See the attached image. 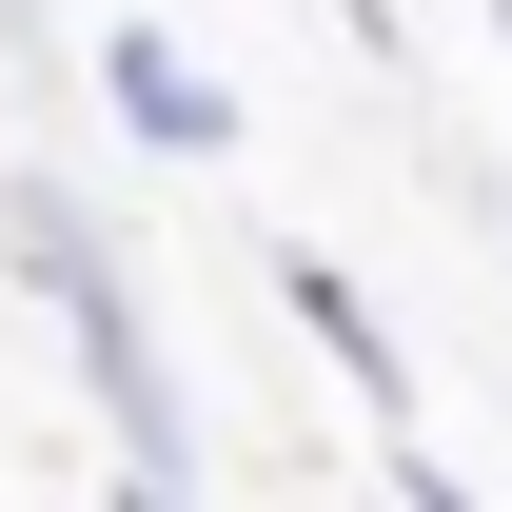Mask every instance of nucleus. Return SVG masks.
I'll list each match as a JSON object with an SVG mask.
<instances>
[{"label":"nucleus","mask_w":512,"mask_h":512,"mask_svg":"<svg viewBox=\"0 0 512 512\" xmlns=\"http://www.w3.org/2000/svg\"><path fill=\"white\" fill-rule=\"evenodd\" d=\"M99 99H119V138H138V158H237V99H217L178 40H138V20L99 40Z\"/></svg>","instance_id":"2"},{"label":"nucleus","mask_w":512,"mask_h":512,"mask_svg":"<svg viewBox=\"0 0 512 512\" xmlns=\"http://www.w3.org/2000/svg\"><path fill=\"white\" fill-rule=\"evenodd\" d=\"M0 256H20V276H40V316L79 335V375H99V414H119V473H197V414H178V375H158V335H138V276L79 237L60 178L0 197Z\"/></svg>","instance_id":"1"},{"label":"nucleus","mask_w":512,"mask_h":512,"mask_svg":"<svg viewBox=\"0 0 512 512\" xmlns=\"http://www.w3.org/2000/svg\"><path fill=\"white\" fill-rule=\"evenodd\" d=\"M276 296H296V335H316V355H335V375H355V394H375V414H394V394H414V355H394V316H375V296H355V276H335V256H276Z\"/></svg>","instance_id":"3"},{"label":"nucleus","mask_w":512,"mask_h":512,"mask_svg":"<svg viewBox=\"0 0 512 512\" xmlns=\"http://www.w3.org/2000/svg\"><path fill=\"white\" fill-rule=\"evenodd\" d=\"M394 512H473V493H453V473H434V453H414V473H394Z\"/></svg>","instance_id":"4"},{"label":"nucleus","mask_w":512,"mask_h":512,"mask_svg":"<svg viewBox=\"0 0 512 512\" xmlns=\"http://www.w3.org/2000/svg\"><path fill=\"white\" fill-rule=\"evenodd\" d=\"M493 40H512V0H493Z\"/></svg>","instance_id":"6"},{"label":"nucleus","mask_w":512,"mask_h":512,"mask_svg":"<svg viewBox=\"0 0 512 512\" xmlns=\"http://www.w3.org/2000/svg\"><path fill=\"white\" fill-rule=\"evenodd\" d=\"M99 512H197V493H178V473H119V493H99Z\"/></svg>","instance_id":"5"}]
</instances>
